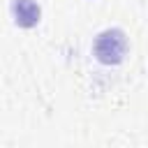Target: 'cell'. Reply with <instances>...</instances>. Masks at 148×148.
I'll return each mask as SVG.
<instances>
[{"instance_id":"1","label":"cell","mask_w":148,"mask_h":148,"mask_svg":"<svg viewBox=\"0 0 148 148\" xmlns=\"http://www.w3.org/2000/svg\"><path fill=\"white\" fill-rule=\"evenodd\" d=\"M125 49H127V42L120 30H106L95 42V53L102 62H120Z\"/></svg>"},{"instance_id":"2","label":"cell","mask_w":148,"mask_h":148,"mask_svg":"<svg viewBox=\"0 0 148 148\" xmlns=\"http://www.w3.org/2000/svg\"><path fill=\"white\" fill-rule=\"evenodd\" d=\"M14 14H16V21L21 25H35L37 18H39V7L35 5V0H16L14 2Z\"/></svg>"}]
</instances>
